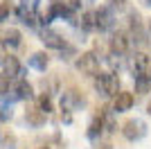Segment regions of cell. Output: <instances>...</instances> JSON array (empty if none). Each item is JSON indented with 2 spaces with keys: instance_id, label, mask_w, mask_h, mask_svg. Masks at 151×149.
<instances>
[{
  "instance_id": "obj_15",
  "label": "cell",
  "mask_w": 151,
  "mask_h": 149,
  "mask_svg": "<svg viewBox=\"0 0 151 149\" xmlns=\"http://www.w3.org/2000/svg\"><path fill=\"white\" fill-rule=\"evenodd\" d=\"M23 43V34H20L18 30H14V27H9V30L2 32V45H9V48H18V45Z\"/></svg>"
},
{
  "instance_id": "obj_6",
  "label": "cell",
  "mask_w": 151,
  "mask_h": 149,
  "mask_svg": "<svg viewBox=\"0 0 151 149\" xmlns=\"http://www.w3.org/2000/svg\"><path fill=\"white\" fill-rule=\"evenodd\" d=\"M129 48H131V36L126 32H113V36H111V52L124 56V54H129Z\"/></svg>"
},
{
  "instance_id": "obj_17",
  "label": "cell",
  "mask_w": 151,
  "mask_h": 149,
  "mask_svg": "<svg viewBox=\"0 0 151 149\" xmlns=\"http://www.w3.org/2000/svg\"><path fill=\"white\" fill-rule=\"evenodd\" d=\"M47 54L45 52H34V54L29 56V66L32 68H36V70H41V72H45V68H47Z\"/></svg>"
},
{
  "instance_id": "obj_24",
  "label": "cell",
  "mask_w": 151,
  "mask_h": 149,
  "mask_svg": "<svg viewBox=\"0 0 151 149\" xmlns=\"http://www.w3.org/2000/svg\"><path fill=\"white\" fill-rule=\"evenodd\" d=\"M147 113L151 115V99H149V104H147Z\"/></svg>"
},
{
  "instance_id": "obj_4",
  "label": "cell",
  "mask_w": 151,
  "mask_h": 149,
  "mask_svg": "<svg viewBox=\"0 0 151 149\" xmlns=\"http://www.w3.org/2000/svg\"><path fill=\"white\" fill-rule=\"evenodd\" d=\"M86 106V95L77 88H68L61 93V111H79Z\"/></svg>"
},
{
  "instance_id": "obj_5",
  "label": "cell",
  "mask_w": 151,
  "mask_h": 149,
  "mask_svg": "<svg viewBox=\"0 0 151 149\" xmlns=\"http://www.w3.org/2000/svg\"><path fill=\"white\" fill-rule=\"evenodd\" d=\"M122 136H124L126 140H131V142L142 140V138L147 136V124L142 122V120H138V118L126 120V122L122 124Z\"/></svg>"
},
{
  "instance_id": "obj_22",
  "label": "cell",
  "mask_w": 151,
  "mask_h": 149,
  "mask_svg": "<svg viewBox=\"0 0 151 149\" xmlns=\"http://www.w3.org/2000/svg\"><path fill=\"white\" fill-rule=\"evenodd\" d=\"M108 2H111V7H117V9H122L126 0H108Z\"/></svg>"
},
{
  "instance_id": "obj_20",
  "label": "cell",
  "mask_w": 151,
  "mask_h": 149,
  "mask_svg": "<svg viewBox=\"0 0 151 149\" xmlns=\"http://www.w3.org/2000/svg\"><path fill=\"white\" fill-rule=\"evenodd\" d=\"M9 14H12V2H9V0H2V9H0V16H2V20L9 18Z\"/></svg>"
},
{
  "instance_id": "obj_3",
  "label": "cell",
  "mask_w": 151,
  "mask_h": 149,
  "mask_svg": "<svg viewBox=\"0 0 151 149\" xmlns=\"http://www.w3.org/2000/svg\"><path fill=\"white\" fill-rule=\"evenodd\" d=\"M75 68L81 74H86V77H97L99 74V56L95 52H83L75 61Z\"/></svg>"
},
{
  "instance_id": "obj_11",
  "label": "cell",
  "mask_w": 151,
  "mask_h": 149,
  "mask_svg": "<svg viewBox=\"0 0 151 149\" xmlns=\"http://www.w3.org/2000/svg\"><path fill=\"white\" fill-rule=\"evenodd\" d=\"M45 120H47V113L41 108V106H32V108H27L25 111V122L29 124V127H43Z\"/></svg>"
},
{
  "instance_id": "obj_2",
  "label": "cell",
  "mask_w": 151,
  "mask_h": 149,
  "mask_svg": "<svg viewBox=\"0 0 151 149\" xmlns=\"http://www.w3.org/2000/svg\"><path fill=\"white\" fill-rule=\"evenodd\" d=\"M129 36H131V41L135 45H140V48H147V30H145V23H142V18H140V14L131 12L129 14Z\"/></svg>"
},
{
  "instance_id": "obj_18",
  "label": "cell",
  "mask_w": 151,
  "mask_h": 149,
  "mask_svg": "<svg viewBox=\"0 0 151 149\" xmlns=\"http://www.w3.org/2000/svg\"><path fill=\"white\" fill-rule=\"evenodd\" d=\"M81 27H83L86 32L97 30V14H95V12H86V14H81Z\"/></svg>"
},
{
  "instance_id": "obj_10",
  "label": "cell",
  "mask_w": 151,
  "mask_h": 149,
  "mask_svg": "<svg viewBox=\"0 0 151 149\" xmlns=\"http://www.w3.org/2000/svg\"><path fill=\"white\" fill-rule=\"evenodd\" d=\"M106 131V127H104V108H99V113L95 115L93 120H90V124H88V131H86V136L90 138V140H97V138L101 136Z\"/></svg>"
},
{
  "instance_id": "obj_16",
  "label": "cell",
  "mask_w": 151,
  "mask_h": 149,
  "mask_svg": "<svg viewBox=\"0 0 151 149\" xmlns=\"http://www.w3.org/2000/svg\"><path fill=\"white\" fill-rule=\"evenodd\" d=\"M133 81H135V93L138 95H147L151 90V77L149 74H135Z\"/></svg>"
},
{
  "instance_id": "obj_25",
  "label": "cell",
  "mask_w": 151,
  "mask_h": 149,
  "mask_svg": "<svg viewBox=\"0 0 151 149\" xmlns=\"http://www.w3.org/2000/svg\"><path fill=\"white\" fill-rule=\"evenodd\" d=\"M41 149H47V147H41Z\"/></svg>"
},
{
  "instance_id": "obj_14",
  "label": "cell",
  "mask_w": 151,
  "mask_h": 149,
  "mask_svg": "<svg viewBox=\"0 0 151 149\" xmlns=\"http://www.w3.org/2000/svg\"><path fill=\"white\" fill-rule=\"evenodd\" d=\"M14 97L20 99V102H25V99H32L34 97V90H32V84L27 79H18L16 81V86H14Z\"/></svg>"
},
{
  "instance_id": "obj_23",
  "label": "cell",
  "mask_w": 151,
  "mask_h": 149,
  "mask_svg": "<svg viewBox=\"0 0 151 149\" xmlns=\"http://www.w3.org/2000/svg\"><path fill=\"white\" fill-rule=\"evenodd\" d=\"M142 5H147V7H151V0H140Z\"/></svg>"
},
{
  "instance_id": "obj_9",
  "label": "cell",
  "mask_w": 151,
  "mask_h": 149,
  "mask_svg": "<svg viewBox=\"0 0 151 149\" xmlns=\"http://www.w3.org/2000/svg\"><path fill=\"white\" fill-rule=\"evenodd\" d=\"M133 104H135V97H133V93H129V90H120V93L113 97V111H117V113L129 111Z\"/></svg>"
},
{
  "instance_id": "obj_19",
  "label": "cell",
  "mask_w": 151,
  "mask_h": 149,
  "mask_svg": "<svg viewBox=\"0 0 151 149\" xmlns=\"http://www.w3.org/2000/svg\"><path fill=\"white\" fill-rule=\"evenodd\" d=\"M38 106H41L45 113H50V111H52V99H50V93H43L41 97H38Z\"/></svg>"
},
{
  "instance_id": "obj_8",
  "label": "cell",
  "mask_w": 151,
  "mask_h": 149,
  "mask_svg": "<svg viewBox=\"0 0 151 149\" xmlns=\"http://www.w3.org/2000/svg\"><path fill=\"white\" fill-rule=\"evenodd\" d=\"M20 72H23V66H20V61L16 59V56L14 54H5L2 56V77L14 79V77H18Z\"/></svg>"
},
{
  "instance_id": "obj_21",
  "label": "cell",
  "mask_w": 151,
  "mask_h": 149,
  "mask_svg": "<svg viewBox=\"0 0 151 149\" xmlns=\"http://www.w3.org/2000/svg\"><path fill=\"white\" fill-rule=\"evenodd\" d=\"M12 118V106H7V99H2V122Z\"/></svg>"
},
{
  "instance_id": "obj_12",
  "label": "cell",
  "mask_w": 151,
  "mask_h": 149,
  "mask_svg": "<svg viewBox=\"0 0 151 149\" xmlns=\"http://www.w3.org/2000/svg\"><path fill=\"white\" fill-rule=\"evenodd\" d=\"M151 72V59L145 52H135L133 54V77L135 74H149Z\"/></svg>"
},
{
  "instance_id": "obj_1",
  "label": "cell",
  "mask_w": 151,
  "mask_h": 149,
  "mask_svg": "<svg viewBox=\"0 0 151 149\" xmlns=\"http://www.w3.org/2000/svg\"><path fill=\"white\" fill-rule=\"evenodd\" d=\"M95 90L101 95V97H115L120 93V77L115 72H99L95 77Z\"/></svg>"
},
{
  "instance_id": "obj_13",
  "label": "cell",
  "mask_w": 151,
  "mask_h": 149,
  "mask_svg": "<svg viewBox=\"0 0 151 149\" xmlns=\"http://www.w3.org/2000/svg\"><path fill=\"white\" fill-rule=\"evenodd\" d=\"M95 14H97V30L99 32H106L113 27V14H111V9L99 7V9H95Z\"/></svg>"
},
{
  "instance_id": "obj_7",
  "label": "cell",
  "mask_w": 151,
  "mask_h": 149,
  "mask_svg": "<svg viewBox=\"0 0 151 149\" xmlns=\"http://www.w3.org/2000/svg\"><path fill=\"white\" fill-rule=\"evenodd\" d=\"M41 41H43L45 48H50V50H65L68 48L65 38H63L59 32H54V30H43L41 32Z\"/></svg>"
},
{
  "instance_id": "obj_26",
  "label": "cell",
  "mask_w": 151,
  "mask_h": 149,
  "mask_svg": "<svg viewBox=\"0 0 151 149\" xmlns=\"http://www.w3.org/2000/svg\"><path fill=\"white\" fill-rule=\"evenodd\" d=\"M149 77H151V72H149Z\"/></svg>"
}]
</instances>
